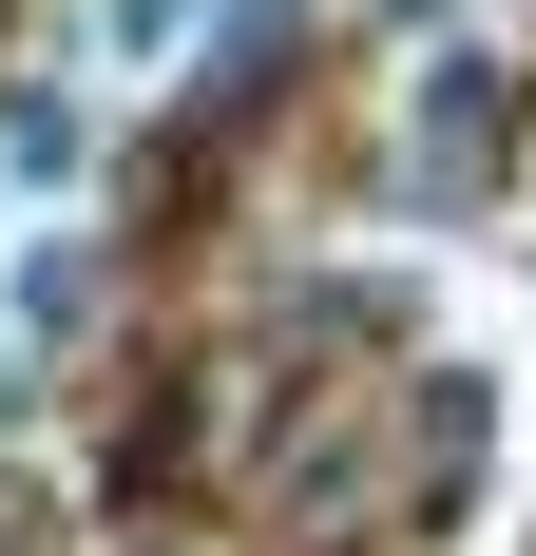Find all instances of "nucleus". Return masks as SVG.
<instances>
[{"instance_id": "1", "label": "nucleus", "mask_w": 536, "mask_h": 556, "mask_svg": "<svg viewBox=\"0 0 536 556\" xmlns=\"http://www.w3.org/2000/svg\"><path fill=\"white\" fill-rule=\"evenodd\" d=\"M498 173V77L460 58V77H422V192H480Z\"/></svg>"}, {"instance_id": "2", "label": "nucleus", "mask_w": 536, "mask_h": 556, "mask_svg": "<svg viewBox=\"0 0 536 556\" xmlns=\"http://www.w3.org/2000/svg\"><path fill=\"white\" fill-rule=\"evenodd\" d=\"M192 39V0H115V58H173Z\"/></svg>"}]
</instances>
